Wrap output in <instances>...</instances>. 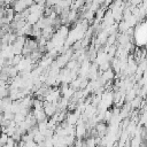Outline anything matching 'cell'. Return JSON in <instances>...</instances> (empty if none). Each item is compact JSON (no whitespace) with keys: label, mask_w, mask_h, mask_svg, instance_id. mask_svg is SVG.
<instances>
[{"label":"cell","mask_w":147,"mask_h":147,"mask_svg":"<svg viewBox=\"0 0 147 147\" xmlns=\"http://www.w3.org/2000/svg\"><path fill=\"white\" fill-rule=\"evenodd\" d=\"M106 129H107V126H106L105 123H99V124H96V126H95V130H96V132H98L100 136L106 132Z\"/></svg>","instance_id":"obj_1"},{"label":"cell","mask_w":147,"mask_h":147,"mask_svg":"<svg viewBox=\"0 0 147 147\" xmlns=\"http://www.w3.org/2000/svg\"><path fill=\"white\" fill-rule=\"evenodd\" d=\"M8 138H9V137H8L7 133H3V132L0 133V147H3V146L7 144Z\"/></svg>","instance_id":"obj_2"},{"label":"cell","mask_w":147,"mask_h":147,"mask_svg":"<svg viewBox=\"0 0 147 147\" xmlns=\"http://www.w3.org/2000/svg\"><path fill=\"white\" fill-rule=\"evenodd\" d=\"M96 142H98V140L95 139V138H93V137H91V138H88L87 140H86V146L87 147H95L96 146Z\"/></svg>","instance_id":"obj_3"},{"label":"cell","mask_w":147,"mask_h":147,"mask_svg":"<svg viewBox=\"0 0 147 147\" xmlns=\"http://www.w3.org/2000/svg\"><path fill=\"white\" fill-rule=\"evenodd\" d=\"M139 101H140V100H139V99H137V98H136V99H133V100H132V106H133V107H137V106L139 105Z\"/></svg>","instance_id":"obj_4"},{"label":"cell","mask_w":147,"mask_h":147,"mask_svg":"<svg viewBox=\"0 0 147 147\" xmlns=\"http://www.w3.org/2000/svg\"><path fill=\"white\" fill-rule=\"evenodd\" d=\"M0 133H1V127H0Z\"/></svg>","instance_id":"obj_5"}]
</instances>
